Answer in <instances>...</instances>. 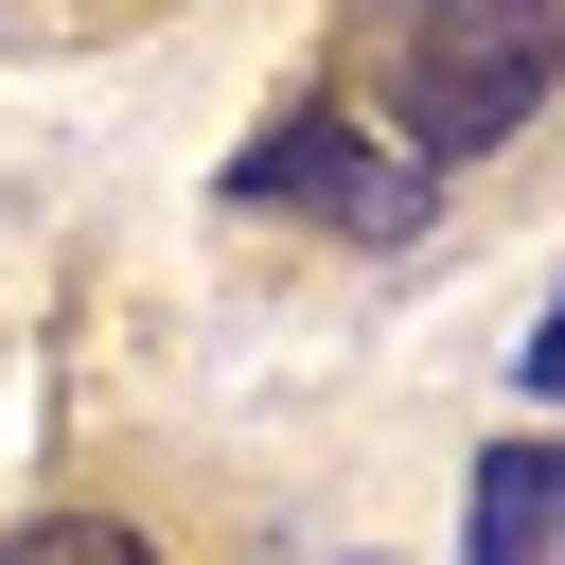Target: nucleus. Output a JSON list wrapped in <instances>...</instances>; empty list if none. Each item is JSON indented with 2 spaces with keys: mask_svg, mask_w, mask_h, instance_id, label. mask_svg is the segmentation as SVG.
<instances>
[{
  "mask_svg": "<svg viewBox=\"0 0 565 565\" xmlns=\"http://www.w3.org/2000/svg\"><path fill=\"white\" fill-rule=\"evenodd\" d=\"M230 194H282V212H335V230H371V247H388V230H424L441 159H424V141H371L353 106H300V124H282Z\"/></svg>",
  "mask_w": 565,
  "mask_h": 565,
  "instance_id": "f03ea898",
  "label": "nucleus"
},
{
  "mask_svg": "<svg viewBox=\"0 0 565 565\" xmlns=\"http://www.w3.org/2000/svg\"><path fill=\"white\" fill-rule=\"evenodd\" d=\"M459 565H565V441H494V459H477Z\"/></svg>",
  "mask_w": 565,
  "mask_h": 565,
  "instance_id": "7ed1b4c3",
  "label": "nucleus"
},
{
  "mask_svg": "<svg viewBox=\"0 0 565 565\" xmlns=\"http://www.w3.org/2000/svg\"><path fill=\"white\" fill-rule=\"evenodd\" d=\"M565 88V0H388V106L424 159L512 141Z\"/></svg>",
  "mask_w": 565,
  "mask_h": 565,
  "instance_id": "f257e3e1",
  "label": "nucleus"
},
{
  "mask_svg": "<svg viewBox=\"0 0 565 565\" xmlns=\"http://www.w3.org/2000/svg\"><path fill=\"white\" fill-rule=\"evenodd\" d=\"M0 565H159V547H141V530H106V512H35Z\"/></svg>",
  "mask_w": 565,
  "mask_h": 565,
  "instance_id": "20e7f679",
  "label": "nucleus"
},
{
  "mask_svg": "<svg viewBox=\"0 0 565 565\" xmlns=\"http://www.w3.org/2000/svg\"><path fill=\"white\" fill-rule=\"evenodd\" d=\"M512 371H530V388H547V406H565V300H547V318H530V353H512Z\"/></svg>",
  "mask_w": 565,
  "mask_h": 565,
  "instance_id": "39448f33",
  "label": "nucleus"
}]
</instances>
